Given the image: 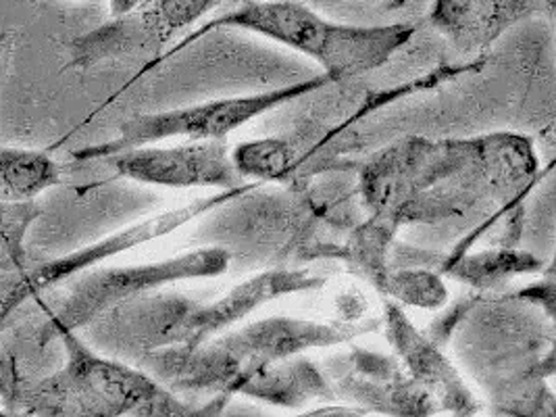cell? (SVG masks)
Returning a JSON list of instances; mask_svg holds the SVG:
<instances>
[{"mask_svg":"<svg viewBox=\"0 0 556 417\" xmlns=\"http://www.w3.org/2000/svg\"><path fill=\"white\" fill-rule=\"evenodd\" d=\"M67 351V364L24 391L13 403L27 416H174L184 414L174 396L154 380L117 359H104L77 339L56 334Z\"/></svg>","mask_w":556,"mask_h":417,"instance_id":"cell-1","label":"cell"},{"mask_svg":"<svg viewBox=\"0 0 556 417\" xmlns=\"http://www.w3.org/2000/svg\"><path fill=\"white\" fill-rule=\"evenodd\" d=\"M217 27H242L288 45L319 61L329 79L361 76L380 67L413 36V26L405 24L383 27L331 24L292 0H244L233 11L208 22L192 40Z\"/></svg>","mask_w":556,"mask_h":417,"instance_id":"cell-2","label":"cell"},{"mask_svg":"<svg viewBox=\"0 0 556 417\" xmlns=\"http://www.w3.org/2000/svg\"><path fill=\"white\" fill-rule=\"evenodd\" d=\"M229 255L224 249H203L176 260L147 263L136 267H117V269H99L84 274L61 307L52 313L47 332L59 334L61 330H72L88 326L92 319L102 315L129 299L140 296L152 288L176 282L184 278H211L228 269Z\"/></svg>","mask_w":556,"mask_h":417,"instance_id":"cell-3","label":"cell"},{"mask_svg":"<svg viewBox=\"0 0 556 417\" xmlns=\"http://www.w3.org/2000/svg\"><path fill=\"white\" fill-rule=\"evenodd\" d=\"M328 76L308 79L299 86L281 88L258 97H242V99H224L211 103L197 104L179 111H167L156 115H140L126 124H122V131L117 138L77 151L76 159L90 161V159H104V156L122 153L127 149L144 147L154 140L174 138V136H188L190 140H222L229 131L240 128L242 124L251 122L256 115L286 103L304 92H313L328 84Z\"/></svg>","mask_w":556,"mask_h":417,"instance_id":"cell-4","label":"cell"},{"mask_svg":"<svg viewBox=\"0 0 556 417\" xmlns=\"http://www.w3.org/2000/svg\"><path fill=\"white\" fill-rule=\"evenodd\" d=\"M222 0H144L115 22L79 38L72 65H90L165 45L177 29L194 24Z\"/></svg>","mask_w":556,"mask_h":417,"instance_id":"cell-5","label":"cell"},{"mask_svg":"<svg viewBox=\"0 0 556 417\" xmlns=\"http://www.w3.org/2000/svg\"><path fill=\"white\" fill-rule=\"evenodd\" d=\"M115 172L129 180L159 186H219L226 190L240 188L228 147L222 140L179 147H136L115 155L104 156Z\"/></svg>","mask_w":556,"mask_h":417,"instance_id":"cell-6","label":"cell"},{"mask_svg":"<svg viewBox=\"0 0 556 417\" xmlns=\"http://www.w3.org/2000/svg\"><path fill=\"white\" fill-rule=\"evenodd\" d=\"M353 334L354 330L336 326L271 319L242 330L231 339L222 340V344L213 346L208 353L204 351L201 359L217 369H236V378L249 380L254 371H261L263 365L278 362L301 349L349 340Z\"/></svg>","mask_w":556,"mask_h":417,"instance_id":"cell-7","label":"cell"},{"mask_svg":"<svg viewBox=\"0 0 556 417\" xmlns=\"http://www.w3.org/2000/svg\"><path fill=\"white\" fill-rule=\"evenodd\" d=\"M321 285L324 280L313 278L308 274H290V271L263 274L258 278L244 282L242 287L233 288L222 301L206 307H199L197 312H188V315L181 317L179 321L163 324L156 330V337L161 340L159 344L179 342L194 349L203 342L204 337L222 330L224 326L240 319L242 315L253 312L254 307L281 294L313 290Z\"/></svg>","mask_w":556,"mask_h":417,"instance_id":"cell-8","label":"cell"},{"mask_svg":"<svg viewBox=\"0 0 556 417\" xmlns=\"http://www.w3.org/2000/svg\"><path fill=\"white\" fill-rule=\"evenodd\" d=\"M242 190H249V188L226 190V192H219L217 197H208V199L197 201V203H192L188 207L174 208V211H167V213H161L156 217H151L147 222H140L136 226H129L127 230L109 236V238H104V240L92 244V247H86V249L76 251L72 255H65L61 260H54L51 263H45V265L36 267L34 271L26 274L27 280H29V285L34 287L36 292H40L42 288L54 287V285L76 276L79 271L90 269L92 265L101 263L106 257L126 253V251L134 249V247H140L144 242H151L154 238H161V236L174 232L179 226H184L186 222L194 219L199 213L217 207L219 203H226L236 192H242Z\"/></svg>","mask_w":556,"mask_h":417,"instance_id":"cell-9","label":"cell"},{"mask_svg":"<svg viewBox=\"0 0 556 417\" xmlns=\"http://www.w3.org/2000/svg\"><path fill=\"white\" fill-rule=\"evenodd\" d=\"M555 0H435L433 24L455 38H492L531 11L553 9Z\"/></svg>","mask_w":556,"mask_h":417,"instance_id":"cell-10","label":"cell"},{"mask_svg":"<svg viewBox=\"0 0 556 417\" xmlns=\"http://www.w3.org/2000/svg\"><path fill=\"white\" fill-rule=\"evenodd\" d=\"M61 182L63 169L47 153L0 147V201L29 203Z\"/></svg>","mask_w":556,"mask_h":417,"instance_id":"cell-11","label":"cell"},{"mask_svg":"<svg viewBox=\"0 0 556 417\" xmlns=\"http://www.w3.org/2000/svg\"><path fill=\"white\" fill-rule=\"evenodd\" d=\"M388 321L394 330L396 346L405 355L415 376L421 378L426 384L444 392V403H448V399H455L456 409H463L467 403V394L460 389V382L453 367L444 362V357L431 346L428 340L421 339L415 332V328L406 321L403 313L396 312V307H390Z\"/></svg>","mask_w":556,"mask_h":417,"instance_id":"cell-12","label":"cell"},{"mask_svg":"<svg viewBox=\"0 0 556 417\" xmlns=\"http://www.w3.org/2000/svg\"><path fill=\"white\" fill-rule=\"evenodd\" d=\"M294 161V151L283 140H254L240 144L233 155L231 163L238 174L242 176H254V178H281Z\"/></svg>","mask_w":556,"mask_h":417,"instance_id":"cell-13","label":"cell"},{"mask_svg":"<svg viewBox=\"0 0 556 417\" xmlns=\"http://www.w3.org/2000/svg\"><path fill=\"white\" fill-rule=\"evenodd\" d=\"M40 217V207L29 203H4L0 201V253L22 269L26 255V236L34 222Z\"/></svg>","mask_w":556,"mask_h":417,"instance_id":"cell-14","label":"cell"},{"mask_svg":"<svg viewBox=\"0 0 556 417\" xmlns=\"http://www.w3.org/2000/svg\"><path fill=\"white\" fill-rule=\"evenodd\" d=\"M34 294H36V290L29 285L26 271H20V278L13 285L4 288L2 294H0V332L4 330L9 317L17 312L27 299H31Z\"/></svg>","mask_w":556,"mask_h":417,"instance_id":"cell-15","label":"cell"},{"mask_svg":"<svg viewBox=\"0 0 556 417\" xmlns=\"http://www.w3.org/2000/svg\"><path fill=\"white\" fill-rule=\"evenodd\" d=\"M142 2L144 0H109V7H111L113 17H119V15H126L129 11H134Z\"/></svg>","mask_w":556,"mask_h":417,"instance_id":"cell-16","label":"cell"},{"mask_svg":"<svg viewBox=\"0 0 556 417\" xmlns=\"http://www.w3.org/2000/svg\"><path fill=\"white\" fill-rule=\"evenodd\" d=\"M11 42V34H0V59H2V52L9 47Z\"/></svg>","mask_w":556,"mask_h":417,"instance_id":"cell-17","label":"cell"},{"mask_svg":"<svg viewBox=\"0 0 556 417\" xmlns=\"http://www.w3.org/2000/svg\"><path fill=\"white\" fill-rule=\"evenodd\" d=\"M0 416H4V414H2V412H0Z\"/></svg>","mask_w":556,"mask_h":417,"instance_id":"cell-18","label":"cell"}]
</instances>
